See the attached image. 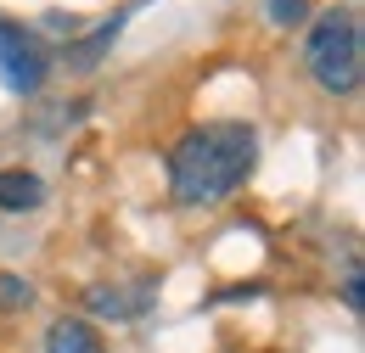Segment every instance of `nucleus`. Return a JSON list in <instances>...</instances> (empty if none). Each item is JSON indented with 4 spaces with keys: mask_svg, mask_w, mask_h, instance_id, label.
Returning a JSON list of instances; mask_svg holds the SVG:
<instances>
[{
    "mask_svg": "<svg viewBox=\"0 0 365 353\" xmlns=\"http://www.w3.org/2000/svg\"><path fill=\"white\" fill-rule=\"evenodd\" d=\"M259 163V135L253 124H197L175 140L169 152V191L180 208H208V202H225L242 179L253 174Z\"/></svg>",
    "mask_w": 365,
    "mask_h": 353,
    "instance_id": "f257e3e1",
    "label": "nucleus"
},
{
    "mask_svg": "<svg viewBox=\"0 0 365 353\" xmlns=\"http://www.w3.org/2000/svg\"><path fill=\"white\" fill-rule=\"evenodd\" d=\"M46 73H51L46 45L34 40L23 23H6L0 17V85L17 90V95H34V90L46 85Z\"/></svg>",
    "mask_w": 365,
    "mask_h": 353,
    "instance_id": "7ed1b4c3",
    "label": "nucleus"
},
{
    "mask_svg": "<svg viewBox=\"0 0 365 353\" xmlns=\"http://www.w3.org/2000/svg\"><path fill=\"white\" fill-rule=\"evenodd\" d=\"M46 353H107L101 348V337H96V325L91 320H51V331H46Z\"/></svg>",
    "mask_w": 365,
    "mask_h": 353,
    "instance_id": "39448f33",
    "label": "nucleus"
},
{
    "mask_svg": "<svg viewBox=\"0 0 365 353\" xmlns=\"http://www.w3.org/2000/svg\"><path fill=\"white\" fill-rule=\"evenodd\" d=\"M343 303H349V309H365V303H360V269H349V280H343Z\"/></svg>",
    "mask_w": 365,
    "mask_h": 353,
    "instance_id": "9d476101",
    "label": "nucleus"
},
{
    "mask_svg": "<svg viewBox=\"0 0 365 353\" xmlns=\"http://www.w3.org/2000/svg\"><path fill=\"white\" fill-rule=\"evenodd\" d=\"M40 202H46V185L29 169H6L0 174V208H40Z\"/></svg>",
    "mask_w": 365,
    "mask_h": 353,
    "instance_id": "423d86ee",
    "label": "nucleus"
},
{
    "mask_svg": "<svg viewBox=\"0 0 365 353\" xmlns=\"http://www.w3.org/2000/svg\"><path fill=\"white\" fill-rule=\"evenodd\" d=\"M304 17H309V0H270V23H281V28L304 23Z\"/></svg>",
    "mask_w": 365,
    "mask_h": 353,
    "instance_id": "1a4fd4ad",
    "label": "nucleus"
},
{
    "mask_svg": "<svg viewBox=\"0 0 365 353\" xmlns=\"http://www.w3.org/2000/svg\"><path fill=\"white\" fill-rule=\"evenodd\" d=\"M309 73L331 95H354L365 79V45H360V17L349 6L320 11L309 28Z\"/></svg>",
    "mask_w": 365,
    "mask_h": 353,
    "instance_id": "f03ea898",
    "label": "nucleus"
},
{
    "mask_svg": "<svg viewBox=\"0 0 365 353\" xmlns=\"http://www.w3.org/2000/svg\"><path fill=\"white\" fill-rule=\"evenodd\" d=\"M124 23H130V11H118V17H107V23H101V28H96V34H91L85 45H73V51H68V62H73V68H96V56H101L107 45L118 40V28H124Z\"/></svg>",
    "mask_w": 365,
    "mask_h": 353,
    "instance_id": "0eeeda50",
    "label": "nucleus"
},
{
    "mask_svg": "<svg viewBox=\"0 0 365 353\" xmlns=\"http://www.w3.org/2000/svg\"><path fill=\"white\" fill-rule=\"evenodd\" d=\"M152 297H158V280H152V275H140L135 286H91V292H85L91 314H101V320H135Z\"/></svg>",
    "mask_w": 365,
    "mask_h": 353,
    "instance_id": "20e7f679",
    "label": "nucleus"
},
{
    "mask_svg": "<svg viewBox=\"0 0 365 353\" xmlns=\"http://www.w3.org/2000/svg\"><path fill=\"white\" fill-rule=\"evenodd\" d=\"M29 303H34V286L17 275H0V309H29Z\"/></svg>",
    "mask_w": 365,
    "mask_h": 353,
    "instance_id": "6e6552de",
    "label": "nucleus"
}]
</instances>
